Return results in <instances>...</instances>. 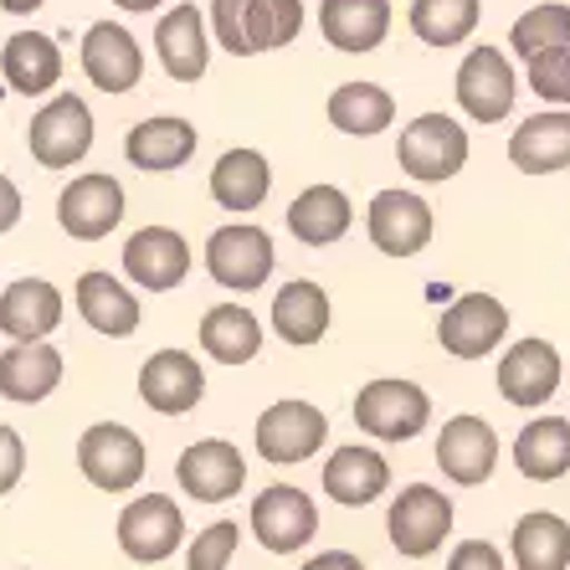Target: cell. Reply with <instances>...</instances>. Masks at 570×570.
<instances>
[{"label":"cell","instance_id":"6da1fadb","mask_svg":"<svg viewBox=\"0 0 570 570\" xmlns=\"http://www.w3.org/2000/svg\"><path fill=\"white\" fill-rule=\"evenodd\" d=\"M355 426L375 442H412L426 432L432 422V396H426L416 381H396V375H381V381H365L355 391Z\"/></svg>","mask_w":570,"mask_h":570},{"label":"cell","instance_id":"7a4b0ae2","mask_svg":"<svg viewBox=\"0 0 570 570\" xmlns=\"http://www.w3.org/2000/svg\"><path fill=\"white\" fill-rule=\"evenodd\" d=\"M27 149L41 170H72L94 149V108L78 94H52L27 124Z\"/></svg>","mask_w":570,"mask_h":570},{"label":"cell","instance_id":"3957f363","mask_svg":"<svg viewBox=\"0 0 570 570\" xmlns=\"http://www.w3.org/2000/svg\"><path fill=\"white\" fill-rule=\"evenodd\" d=\"M468 149H473L468 145V129L452 119V114H422V119H412L396 139L401 170L412 175V180H422V186L452 180V175L468 165Z\"/></svg>","mask_w":570,"mask_h":570},{"label":"cell","instance_id":"277c9868","mask_svg":"<svg viewBox=\"0 0 570 570\" xmlns=\"http://www.w3.org/2000/svg\"><path fill=\"white\" fill-rule=\"evenodd\" d=\"M273 237L263 226L253 222H232V226H216L206 237V273H212L216 288H232V293H257L267 288L273 278Z\"/></svg>","mask_w":570,"mask_h":570},{"label":"cell","instance_id":"5b68a950","mask_svg":"<svg viewBox=\"0 0 570 570\" xmlns=\"http://www.w3.org/2000/svg\"><path fill=\"white\" fill-rule=\"evenodd\" d=\"M78 468L98 493H129V489H139L149 458H145V442H139L134 426L94 422L78 438Z\"/></svg>","mask_w":570,"mask_h":570},{"label":"cell","instance_id":"8992f818","mask_svg":"<svg viewBox=\"0 0 570 570\" xmlns=\"http://www.w3.org/2000/svg\"><path fill=\"white\" fill-rule=\"evenodd\" d=\"M385 534L406 560H426L438 556L442 540L452 534V499L432 483H406V489L391 499V514H385Z\"/></svg>","mask_w":570,"mask_h":570},{"label":"cell","instance_id":"52a82bcc","mask_svg":"<svg viewBox=\"0 0 570 570\" xmlns=\"http://www.w3.org/2000/svg\"><path fill=\"white\" fill-rule=\"evenodd\" d=\"M458 104L473 124H504L514 114V98H519V78H514V62H509L499 47L478 41L473 52L458 62Z\"/></svg>","mask_w":570,"mask_h":570},{"label":"cell","instance_id":"ba28073f","mask_svg":"<svg viewBox=\"0 0 570 570\" xmlns=\"http://www.w3.org/2000/svg\"><path fill=\"white\" fill-rule=\"evenodd\" d=\"M186 544V514L170 493H139L119 514V550L139 566H159Z\"/></svg>","mask_w":570,"mask_h":570},{"label":"cell","instance_id":"9c48e42d","mask_svg":"<svg viewBox=\"0 0 570 570\" xmlns=\"http://www.w3.org/2000/svg\"><path fill=\"white\" fill-rule=\"evenodd\" d=\"M124 222V186L104 170L72 175L57 196V226L72 242H104Z\"/></svg>","mask_w":570,"mask_h":570},{"label":"cell","instance_id":"30bf717a","mask_svg":"<svg viewBox=\"0 0 570 570\" xmlns=\"http://www.w3.org/2000/svg\"><path fill=\"white\" fill-rule=\"evenodd\" d=\"M509 340V308L493 293H463L438 318V345L452 360H483Z\"/></svg>","mask_w":570,"mask_h":570},{"label":"cell","instance_id":"8fae6325","mask_svg":"<svg viewBox=\"0 0 570 570\" xmlns=\"http://www.w3.org/2000/svg\"><path fill=\"white\" fill-rule=\"evenodd\" d=\"M330 438V416L318 412L314 401H273L263 416H257V452H263L267 463H308L318 448Z\"/></svg>","mask_w":570,"mask_h":570},{"label":"cell","instance_id":"7c38bea8","mask_svg":"<svg viewBox=\"0 0 570 570\" xmlns=\"http://www.w3.org/2000/svg\"><path fill=\"white\" fill-rule=\"evenodd\" d=\"M253 534L263 544L267 556H293V550H304L318 530V509L304 489H293V483H273L253 499Z\"/></svg>","mask_w":570,"mask_h":570},{"label":"cell","instance_id":"4fadbf2b","mask_svg":"<svg viewBox=\"0 0 570 570\" xmlns=\"http://www.w3.org/2000/svg\"><path fill=\"white\" fill-rule=\"evenodd\" d=\"M82 78L94 82L98 94H129V88H139V78H145V52H139V41H134L129 27H119V21H94V27L82 31Z\"/></svg>","mask_w":570,"mask_h":570},{"label":"cell","instance_id":"5bb4252c","mask_svg":"<svg viewBox=\"0 0 570 570\" xmlns=\"http://www.w3.org/2000/svg\"><path fill=\"white\" fill-rule=\"evenodd\" d=\"M175 483H180V493L200 499V504H222V499H237L242 483H247V458L226 438H200L180 452Z\"/></svg>","mask_w":570,"mask_h":570},{"label":"cell","instance_id":"9a60e30c","mask_svg":"<svg viewBox=\"0 0 570 570\" xmlns=\"http://www.w3.org/2000/svg\"><path fill=\"white\" fill-rule=\"evenodd\" d=\"M432 206L416 190H375L365 212V232L385 257H416L432 242Z\"/></svg>","mask_w":570,"mask_h":570},{"label":"cell","instance_id":"2e32d148","mask_svg":"<svg viewBox=\"0 0 570 570\" xmlns=\"http://www.w3.org/2000/svg\"><path fill=\"white\" fill-rule=\"evenodd\" d=\"M124 273H129L134 288H149V293L180 288L190 273V242L175 226H139L124 242Z\"/></svg>","mask_w":570,"mask_h":570},{"label":"cell","instance_id":"e0dca14e","mask_svg":"<svg viewBox=\"0 0 570 570\" xmlns=\"http://www.w3.org/2000/svg\"><path fill=\"white\" fill-rule=\"evenodd\" d=\"M499 396L519 412H540L544 401L560 391V350L550 340H519L499 360Z\"/></svg>","mask_w":570,"mask_h":570},{"label":"cell","instance_id":"ac0fdd59","mask_svg":"<svg viewBox=\"0 0 570 570\" xmlns=\"http://www.w3.org/2000/svg\"><path fill=\"white\" fill-rule=\"evenodd\" d=\"M438 468L458 483V489H478L489 483L499 468V432L483 416H448L438 432Z\"/></svg>","mask_w":570,"mask_h":570},{"label":"cell","instance_id":"d6986e66","mask_svg":"<svg viewBox=\"0 0 570 570\" xmlns=\"http://www.w3.org/2000/svg\"><path fill=\"white\" fill-rule=\"evenodd\" d=\"M206 396V371L196 365L190 350H155L139 365V401L159 416H186Z\"/></svg>","mask_w":570,"mask_h":570},{"label":"cell","instance_id":"ffe728a7","mask_svg":"<svg viewBox=\"0 0 570 570\" xmlns=\"http://www.w3.org/2000/svg\"><path fill=\"white\" fill-rule=\"evenodd\" d=\"M155 57L170 72V82H200L212 62V37H206V16L196 6H170L155 27Z\"/></svg>","mask_w":570,"mask_h":570},{"label":"cell","instance_id":"44dd1931","mask_svg":"<svg viewBox=\"0 0 570 570\" xmlns=\"http://www.w3.org/2000/svg\"><path fill=\"white\" fill-rule=\"evenodd\" d=\"M62 385V350L52 340H11V350H0V396L16 406H37Z\"/></svg>","mask_w":570,"mask_h":570},{"label":"cell","instance_id":"7402d4cb","mask_svg":"<svg viewBox=\"0 0 570 570\" xmlns=\"http://www.w3.org/2000/svg\"><path fill=\"white\" fill-rule=\"evenodd\" d=\"M509 165L519 175H560L570 170V108L530 114L509 134Z\"/></svg>","mask_w":570,"mask_h":570},{"label":"cell","instance_id":"603a6c76","mask_svg":"<svg viewBox=\"0 0 570 570\" xmlns=\"http://www.w3.org/2000/svg\"><path fill=\"white\" fill-rule=\"evenodd\" d=\"M318 31L334 52L365 57L391 31V0H318Z\"/></svg>","mask_w":570,"mask_h":570},{"label":"cell","instance_id":"cb8c5ba5","mask_svg":"<svg viewBox=\"0 0 570 570\" xmlns=\"http://www.w3.org/2000/svg\"><path fill=\"white\" fill-rule=\"evenodd\" d=\"M72 304H78L82 324L98 330L104 340H129L139 330V298H134V288H124L104 267H94V273H82L72 283Z\"/></svg>","mask_w":570,"mask_h":570},{"label":"cell","instance_id":"d4e9b609","mask_svg":"<svg viewBox=\"0 0 570 570\" xmlns=\"http://www.w3.org/2000/svg\"><path fill=\"white\" fill-rule=\"evenodd\" d=\"M385 489H391V463H385L375 448L350 442V448L330 452V463H324V493H330L334 504L365 509V504H375Z\"/></svg>","mask_w":570,"mask_h":570},{"label":"cell","instance_id":"484cf974","mask_svg":"<svg viewBox=\"0 0 570 570\" xmlns=\"http://www.w3.org/2000/svg\"><path fill=\"white\" fill-rule=\"evenodd\" d=\"M0 78L11 82V94H21V98L57 94V82H62V52H57V41L41 37V31H16V37H6V47H0Z\"/></svg>","mask_w":570,"mask_h":570},{"label":"cell","instance_id":"4316f807","mask_svg":"<svg viewBox=\"0 0 570 570\" xmlns=\"http://www.w3.org/2000/svg\"><path fill=\"white\" fill-rule=\"evenodd\" d=\"M62 324V293L47 278H16L11 288H0V334L6 340H52Z\"/></svg>","mask_w":570,"mask_h":570},{"label":"cell","instance_id":"83f0119b","mask_svg":"<svg viewBox=\"0 0 570 570\" xmlns=\"http://www.w3.org/2000/svg\"><path fill=\"white\" fill-rule=\"evenodd\" d=\"M196 145H200L196 124H186V119H175V114H165V119L134 124L129 139H124V159H129L134 170L165 175V170H180V165H190Z\"/></svg>","mask_w":570,"mask_h":570},{"label":"cell","instance_id":"f1b7e54d","mask_svg":"<svg viewBox=\"0 0 570 570\" xmlns=\"http://www.w3.org/2000/svg\"><path fill=\"white\" fill-rule=\"evenodd\" d=\"M288 232L304 247H334V242L345 237L350 226H355V206H350V196L340 186H330V180H318V186L298 190L288 206Z\"/></svg>","mask_w":570,"mask_h":570},{"label":"cell","instance_id":"f546056e","mask_svg":"<svg viewBox=\"0 0 570 570\" xmlns=\"http://www.w3.org/2000/svg\"><path fill=\"white\" fill-rule=\"evenodd\" d=\"M196 340H200V350H206L216 365H247V360L263 355V324H257L253 308H242V304L206 308Z\"/></svg>","mask_w":570,"mask_h":570},{"label":"cell","instance_id":"4dcf8cb0","mask_svg":"<svg viewBox=\"0 0 570 570\" xmlns=\"http://www.w3.org/2000/svg\"><path fill=\"white\" fill-rule=\"evenodd\" d=\"M273 330H278L283 345H318L330 334V293L308 278L283 283L278 298H273Z\"/></svg>","mask_w":570,"mask_h":570},{"label":"cell","instance_id":"1f68e13d","mask_svg":"<svg viewBox=\"0 0 570 570\" xmlns=\"http://www.w3.org/2000/svg\"><path fill=\"white\" fill-rule=\"evenodd\" d=\"M273 190V165L257 149H226L212 165V200L226 212H257Z\"/></svg>","mask_w":570,"mask_h":570},{"label":"cell","instance_id":"d6a6232c","mask_svg":"<svg viewBox=\"0 0 570 570\" xmlns=\"http://www.w3.org/2000/svg\"><path fill=\"white\" fill-rule=\"evenodd\" d=\"M514 468L530 483H560L570 473V422L566 416H534L514 438Z\"/></svg>","mask_w":570,"mask_h":570},{"label":"cell","instance_id":"836d02e7","mask_svg":"<svg viewBox=\"0 0 570 570\" xmlns=\"http://www.w3.org/2000/svg\"><path fill=\"white\" fill-rule=\"evenodd\" d=\"M330 124L350 139H375L396 124V98L381 82H340L330 94Z\"/></svg>","mask_w":570,"mask_h":570},{"label":"cell","instance_id":"e575fe53","mask_svg":"<svg viewBox=\"0 0 570 570\" xmlns=\"http://www.w3.org/2000/svg\"><path fill=\"white\" fill-rule=\"evenodd\" d=\"M509 556L519 570H566L570 566V524L550 509H534L509 534Z\"/></svg>","mask_w":570,"mask_h":570},{"label":"cell","instance_id":"d590c367","mask_svg":"<svg viewBox=\"0 0 570 570\" xmlns=\"http://www.w3.org/2000/svg\"><path fill=\"white\" fill-rule=\"evenodd\" d=\"M478 16L483 6L478 0H412V31L426 41V47H458L478 31Z\"/></svg>","mask_w":570,"mask_h":570},{"label":"cell","instance_id":"8d00e7d4","mask_svg":"<svg viewBox=\"0 0 570 570\" xmlns=\"http://www.w3.org/2000/svg\"><path fill=\"white\" fill-rule=\"evenodd\" d=\"M566 41H570V6L566 0L530 6V11L514 21V31H509V47H514L519 62H530L534 52H550V47H566Z\"/></svg>","mask_w":570,"mask_h":570},{"label":"cell","instance_id":"74e56055","mask_svg":"<svg viewBox=\"0 0 570 570\" xmlns=\"http://www.w3.org/2000/svg\"><path fill=\"white\" fill-rule=\"evenodd\" d=\"M304 0H253V52H278L304 31Z\"/></svg>","mask_w":570,"mask_h":570},{"label":"cell","instance_id":"f35d334b","mask_svg":"<svg viewBox=\"0 0 570 570\" xmlns=\"http://www.w3.org/2000/svg\"><path fill=\"white\" fill-rule=\"evenodd\" d=\"M524 82H530V94L544 98V104L556 108H570V41L566 47H550V52H534L524 62Z\"/></svg>","mask_w":570,"mask_h":570},{"label":"cell","instance_id":"ab89813d","mask_svg":"<svg viewBox=\"0 0 570 570\" xmlns=\"http://www.w3.org/2000/svg\"><path fill=\"white\" fill-rule=\"evenodd\" d=\"M212 37L232 57H257L253 52V0H212Z\"/></svg>","mask_w":570,"mask_h":570},{"label":"cell","instance_id":"60d3db41","mask_svg":"<svg viewBox=\"0 0 570 570\" xmlns=\"http://www.w3.org/2000/svg\"><path fill=\"white\" fill-rule=\"evenodd\" d=\"M237 540H242V530L232 524V519L206 524V530L190 540V550H186V570H226L232 566V556H237Z\"/></svg>","mask_w":570,"mask_h":570},{"label":"cell","instance_id":"b9f144b4","mask_svg":"<svg viewBox=\"0 0 570 570\" xmlns=\"http://www.w3.org/2000/svg\"><path fill=\"white\" fill-rule=\"evenodd\" d=\"M21 478H27V442H21L16 426L0 422V499H6Z\"/></svg>","mask_w":570,"mask_h":570},{"label":"cell","instance_id":"7bdbcfd3","mask_svg":"<svg viewBox=\"0 0 570 570\" xmlns=\"http://www.w3.org/2000/svg\"><path fill=\"white\" fill-rule=\"evenodd\" d=\"M448 570H509L504 556H499V544L489 540H463L458 550L448 556Z\"/></svg>","mask_w":570,"mask_h":570},{"label":"cell","instance_id":"ee69618b","mask_svg":"<svg viewBox=\"0 0 570 570\" xmlns=\"http://www.w3.org/2000/svg\"><path fill=\"white\" fill-rule=\"evenodd\" d=\"M21 226V190H16L11 175H0V237Z\"/></svg>","mask_w":570,"mask_h":570},{"label":"cell","instance_id":"f6af8a7d","mask_svg":"<svg viewBox=\"0 0 570 570\" xmlns=\"http://www.w3.org/2000/svg\"><path fill=\"white\" fill-rule=\"evenodd\" d=\"M298 570H365V560L350 556V550H318V556L304 560Z\"/></svg>","mask_w":570,"mask_h":570},{"label":"cell","instance_id":"bcb514c9","mask_svg":"<svg viewBox=\"0 0 570 570\" xmlns=\"http://www.w3.org/2000/svg\"><path fill=\"white\" fill-rule=\"evenodd\" d=\"M114 6L129 16H149V11H159V6H170V0H114Z\"/></svg>","mask_w":570,"mask_h":570},{"label":"cell","instance_id":"7dc6e473","mask_svg":"<svg viewBox=\"0 0 570 570\" xmlns=\"http://www.w3.org/2000/svg\"><path fill=\"white\" fill-rule=\"evenodd\" d=\"M47 0H0V11H11V16H31V11H41Z\"/></svg>","mask_w":570,"mask_h":570}]
</instances>
